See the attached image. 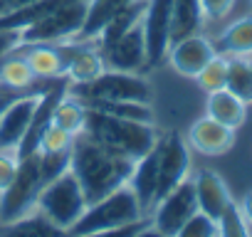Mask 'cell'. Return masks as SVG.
<instances>
[{
	"mask_svg": "<svg viewBox=\"0 0 252 237\" xmlns=\"http://www.w3.org/2000/svg\"><path fill=\"white\" fill-rule=\"evenodd\" d=\"M235 5V0H200V8H203V18L210 20H220L225 18Z\"/></svg>",
	"mask_w": 252,
	"mask_h": 237,
	"instance_id": "d590c367",
	"label": "cell"
},
{
	"mask_svg": "<svg viewBox=\"0 0 252 237\" xmlns=\"http://www.w3.org/2000/svg\"><path fill=\"white\" fill-rule=\"evenodd\" d=\"M161 158H158V190L156 203L163 198L171 188H176L190 171V146L178 131H168L158 141Z\"/></svg>",
	"mask_w": 252,
	"mask_h": 237,
	"instance_id": "8fae6325",
	"label": "cell"
},
{
	"mask_svg": "<svg viewBox=\"0 0 252 237\" xmlns=\"http://www.w3.org/2000/svg\"><path fill=\"white\" fill-rule=\"evenodd\" d=\"M203 8L200 0H171V45L200 32Z\"/></svg>",
	"mask_w": 252,
	"mask_h": 237,
	"instance_id": "44dd1931",
	"label": "cell"
},
{
	"mask_svg": "<svg viewBox=\"0 0 252 237\" xmlns=\"http://www.w3.org/2000/svg\"><path fill=\"white\" fill-rule=\"evenodd\" d=\"M42 163H40V151L25 156L18 161V171L10 180V185L0 193V222L8 225L25 215L28 210L35 207L37 195L42 190Z\"/></svg>",
	"mask_w": 252,
	"mask_h": 237,
	"instance_id": "8992f818",
	"label": "cell"
},
{
	"mask_svg": "<svg viewBox=\"0 0 252 237\" xmlns=\"http://www.w3.org/2000/svg\"><path fill=\"white\" fill-rule=\"evenodd\" d=\"M141 30L149 67H161L171 50V0H149Z\"/></svg>",
	"mask_w": 252,
	"mask_h": 237,
	"instance_id": "30bf717a",
	"label": "cell"
},
{
	"mask_svg": "<svg viewBox=\"0 0 252 237\" xmlns=\"http://www.w3.org/2000/svg\"><path fill=\"white\" fill-rule=\"evenodd\" d=\"M210 57H215V45L208 37L195 32V35H188V37L173 42L166 59L181 77L193 79L210 62Z\"/></svg>",
	"mask_w": 252,
	"mask_h": 237,
	"instance_id": "5bb4252c",
	"label": "cell"
},
{
	"mask_svg": "<svg viewBox=\"0 0 252 237\" xmlns=\"http://www.w3.org/2000/svg\"><path fill=\"white\" fill-rule=\"evenodd\" d=\"M67 91L79 101H154V87L141 72L104 69L92 82L69 84Z\"/></svg>",
	"mask_w": 252,
	"mask_h": 237,
	"instance_id": "277c9868",
	"label": "cell"
},
{
	"mask_svg": "<svg viewBox=\"0 0 252 237\" xmlns=\"http://www.w3.org/2000/svg\"><path fill=\"white\" fill-rule=\"evenodd\" d=\"M126 3L131 0H89L87 5V18H84V25L79 30V35L74 37L77 42H89V40H96L101 28L114 18L116 10H121Z\"/></svg>",
	"mask_w": 252,
	"mask_h": 237,
	"instance_id": "7402d4cb",
	"label": "cell"
},
{
	"mask_svg": "<svg viewBox=\"0 0 252 237\" xmlns=\"http://www.w3.org/2000/svg\"><path fill=\"white\" fill-rule=\"evenodd\" d=\"M35 205L50 217V222L60 232H67L79 220V215L84 212V207L89 203L84 198V190H82L79 180L67 168L64 173H60L57 178H52L42 185Z\"/></svg>",
	"mask_w": 252,
	"mask_h": 237,
	"instance_id": "5b68a950",
	"label": "cell"
},
{
	"mask_svg": "<svg viewBox=\"0 0 252 237\" xmlns=\"http://www.w3.org/2000/svg\"><path fill=\"white\" fill-rule=\"evenodd\" d=\"M161 141V139H158ZM158 158H161V148L158 144L146 153L141 156L136 163H134V171L129 176V180H126V185H129L144 210V215H149L156 205V190H158Z\"/></svg>",
	"mask_w": 252,
	"mask_h": 237,
	"instance_id": "2e32d148",
	"label": "cell"
},
{
	"mask_svg": "<svg viewBox=\"0 0 252 237\" xmlns=\"http://www.w3.org/2000/svg\"><path fill=\"white\" fill-rule=\"evenodd\" d=\"M146 217L134 190L129 185H119L116 190H111L109 195L89 203L84 207V212L79 215V220L67 230V235H77V237H89V235H111L119 227L129 225L134 220Z\"/></svg>",
	"mask_w": 252,
	"mask_h": 237,
	"instance_id": "3957f363",
	"label": "cell"
},
{
	"mask_svg": "<svg viewBox=\"0 0 252 237\" xmlns=\"http://www.w3.org/2000/svg\"><path fill=\"white\" fill-rule=\"evenodd\" d=\"M195 210H198L195 183H193V176H186L176 188H171L163 198H158V203L149 212L151 232H158L166 237H178V230Z\"/></svg>",
	"mask_w": 252,
	"mask_h": 237,
	"instance_id": "ba28073f",
	"label": "cell"
},
{
	"mask_svg": "<svg viewBox=\"0 0 252 237\" xmlns=\"http://www.w3.org/2000/svg\"><path fill=\"white\" fill-rule=\"evenodd\" d=\"M104 69L106 64H104L101 47L96 40H89V42H77V50L64 69V77L69 84H82V82H92Z\"/></svg>",
	"mask_w": 252,
	"mask_h": 237,
	"instance_id": "ac0fdd59",
	"label": "cell"
},
{
	"mask_svg": "<svg viewBox=\"0 0 252 237\" xmlns=\"http://www.w3.org/2000/svg\"><path fill=\"white\" fill-rule=\"evenodd\" d=\"M198 82V87L210 94V91H218V89H225V79H227V59L215 52V57H210V62L193 77Z\"/></svg>",
	"mask_w": 252,
	"mask_h": 237,
	"instance_id": "f546056e",
	"label": "cell"
},
{
	"mask_svg": "<svg viewBox=\"0 0 252 237\" xmlns=\"http://www.w3.org/2000/svg\"><path fill=\"white\" fill-rule=\"evenodd\" d=\"M89 109L119 116V118H131V121H146L156 124V111L149 101H82Z\"/></svg>",
	"mask_w": 252,
	"mask_h": 237,
	"instance_id": "d4e9b609",
	"label": "cell"
},
{
	"mask_svg": "<svg viewBox=\"0 0 252 237\" xmlns=\"http://www.w3.org/2000/svg\"><path fill=\"white\" fill-rule=\"evenodd\" d=\"M218 232L222 237H247V232H250L247 217H245L242 207L235 200H230L225 205V210L220 212V217H218Z\"/></svg>",
	"mask_w": 252,
	"mask_h": 237,
	"instance_id": "4dcf8cb0",
	"label": "cell"
},
{
	"mask_svg": "<svg viewBox=\"0 0 252 237\" xmlns=\"http://www.w3.org/2000/svg\"><path fill=\"white\" fill-rule=\"evenodd\" d=\"M74 136L64 129H60L57 124H50L40 139V153H62V151H72Z\"/></svg>",
	"mask_w": 252,
	"mask_h": 237,
	"instance_id": "d6a6232c",
	"label": "cell"
},
{
	"mask_svg": "<svg viewBox=\"0 0 252 237\" xmlns=\"http://www.w3.org/2000/svg\"><path fill=\"white\" fill-rule=\"evenodd\" d=\"M15 171H18V156H15V151H0V193L10 185Z\"/></svg>",
	"mask_w": 252,
	"mask_h": 237,
	"instance_id": "e575fe53",
	"label": "cell"
},
{
	"mask_svg": "<svg viewBox=\"0 0 252 237\" xmlns=\"http://www.w3.org/2000/svg\"><path fill=\"white\" fill-rule=\"evenodd\" d=\"M50 84L18 96L13 104H8L3 109V114H0V151H15L18 148V144L23 141V136L30 126V118H32V111L37 106V99Z\"/></svg>",
	"mask_w": 252,
	"mask_h": 237,
	"instance_id": "7c38bea8",
	"label": "cell"
},
{
	"mask_svg": "<svg viewBox=\"0 0 252 237\" xmlns=\"http://www.w3.org/2000/svg\"><path fill=\"white\" fill-rule=\"evenodd\" d=\"M205 114L215 121L230 126V129H240L247 118V104L242 99H237L232 91L227 89H218L208 94L205 101Z\"/></svg>",
	"mask_w": 252,
	"mask_h": 237,
	"instance_id": "d6986e66",
	"label": "cell"
},
{
	"mask_svg": "<svg viewBox=\"0 0 252 237\" xmlns=\"http://www.w3.org/2000/svg\"><path fill=\"white\" fill-rule=\"evenodd\" d=\"M134 163L136 161L92 141L87 134H77L69 151V171L79 180L87 203H94L124 185L134 171Z\"/></svg>",
	"mask_w": 252,
	"mask_h": 237,
	"instance_id": "6da1fadb",
	"label": "cell"
},
{
	"mask_svg": "<svg viewBox=\"0 0 252 237\" xmlns=\"http://www.w3.org/2000/svg\"><path fill=\"white\" fill-rule=\"evenodd\" d=\"M195 183V200H198V210H203L205 215H210L213 220L220 217V212L225 210V205L232 200L230 190L225 185V180L220 178V173L210 171V168H200L193 176Z\"/></svg>",
	"mask_w": 252,
	"mask_h": 237,
	"instance_id": "e0dca14e",
	"label": "cell"
},
{
	"mask_svg": "<svg viewBox=\"0 0 252 237\" xmlns=\"http://www.w3.org/2000/svg\"><path fill=\"white\" fill-rule=\"evenodd\" d=\"M3 230H10V232H30V235H55V232H60V230L50 222V217H47L37 205H35L32 210H28L25 215H20L18 220L3 225Z\"/></svg>",
	"mask_w": 252,
	"mask_h": 237,
	"instance_id": "f1b7e54d",
	"label": "cell"
},
{
	"mask_svg": "<svg viewBox=\"0 0 252 237\" xmlns=\"http://www.w3.org/2000/svg\"><path fill=\"white\" fill-rule=\"evenodd\" d=\"M104 64L106 69H121V72H144L149 67L146 62V42H144V30L136 25L126 35H121L116 42L109 47H101Z\"/></svg>",
	"mask_w": 252,
	"mask_h": 237,
	"instance_id": "4fadbf2b",
	"label": "cell"
},
{
	"mask_svg": "<svg viewBox=\"0 0 252 237\" xmlns=\"http://www.w3.org/2000/svg\"><path fill=\"white\" fill-rule=\"evenodd\" d=\"M40 163H42V180H52L60 173H64L69 168V151L62 153H40Z\"/></svg>",
	"mask_w": 252,
	"mask_h": 237,
	"instance_id": "836d02e7",
	"label": "cell"
},
{
	"mask_svg": "<svg viewBox=\"0 0 252 237\" xmlns=\"http://www.w3.org/2000/svg\"><path fill=\"white\" fill-rule=\"evenodd\" d=\"M250 64H252V59H250Z\"/></svg>",
	"mask_w": 252,
	"mask_h": 237,
	"instance_id": "ab89813d",
	"label": "cell"
},
{
	"mask_svg": "<svg viewBox=\"0 0 252 237\" xmlns=\"http://www.w3.org/2000/svg\"><path fill=\"white\" fill-rule=\"evenodd\" d=\"M186 144L203 153V156H220L225 151L232 148L235 144V129L215 121V118H210L208 114L203 118H195V121L190 124L188 129V136H186Z\"/></svg>",
	"mask_w": 252,
	"mask_h": 237,
	"instance_id": "9a60e30c",
	"label": "cell"
},
{
	"mask_svg": "<svg viewBox=\"0 0 252 237\" xmlns=\"http://www.w3.org/2000/svg\"><path fill=\"white\" fill-rule=\"evenodd\" d=\"M89 0H64L47 18L37 20L35 25L20 30V45H37V42H69L79 35L84 18H87Z\"/></svg>",
	"mask_w": 252,
	"mask_h": 237,
	"instance_id": "52a82bcc",
	"label": "cell"
},
{
	"mask_svg": "<svg viewBox=\"0 0 252 237\" xmlns=\"http://www.w3.org/2000/svg\"><path fill=\"white\" fill-rule=\"evenodd\" d=\"M225 89L245 104H252V64L250 59H245V55H230Z\"/></svg>",
	"mask_w": 252,
	"mask_h": 237,
	"instance_id": "484cf974",
	"label": "cell"
},
{
	"mask_svg": "<svg viewBox=\"0 0 252 237\" xmlns=\"http://www.w3.org/2000/svg\"><path fill=\"white\" fill-rule=\"evenodd\" d=\"M92 141L101 144L104 148L126 156L131 161H139L141 156H146L161 139L156 124H146V121H131V118H119L96 109L87 106V121H84V131Z\"/></svg>",
	"mask_w": 252,
	"mask_h": 237,
	"instance_id": "7a4b0ae2",
	"label": "cell"
},
{
	"mask_svg": "<svg viewBox=\"0 0 252 237\" xmlns=\"http://www.w3.org/2000/svg\"><path fill=\"white\" fill-rule=\"evenodd\" d=\"M218 232V220H213L210 215H205L203 210H195L183 227L178 230V237H215Z\"/></svg>",
	"mask_w": 252,
	"mask_h": 237,
	"instance_id": "1f68e13d",
	"label": "cell"
},
{
	"mask_svg": "<svg viewBox=\"0 0 252 237\" xmlns=\"http://www.w3.org/2000/svg\"><path fill=\"white\" fill-rule=\"evenodd\" d=\"M8 13V0H0V15Z\"/></svg>",
	"mask_w": 252,
	"mask_h": 237,
	"instance_id": "f35d334b",
	"label": "cell"
},
{
	"mask_svg": "<svg viewBox=\"0 0 252 237\" xmlns=\"http://www.w3.org/2000/svg\"><path fill=\"white\" fill-rule=\"evenodd\" d=\"M240 207H242V212H245V217H247V222L252 225V193H247V195L242 198V203H240Z\"/></svg>",
	"mask_w": 252,
	"mask_h": 237,
	"instance_id": "8d00e7d4",
	"label": "cell"
},
{
	"mask_svg": "<svg viewBox=\"0 0 252 237\" xmlns=\"http://www.w3.org/2000/svg\"><path fill=\"white\" fill-rule=\"evenodd\" d=\"M77 50V40L69 42H37V45H18L13 55H20L32 69L37 82H52L64 77V69Z\"/></svg>",
	"mask_w": 252,
	"mask_h": 237,
	"instance_id": "9c48e42d",
	"label": "cell"
},
{
	"mask_svg": "<svg viewBox=\"0 0 252 237\" xmlns=\"http://www.w3.org/2000/svg\"><path fill=\"white\" fill-rule=\"evenodd\" d=\"M28 3H35V0H8V10H15V8H23Z\"/></svg>",
	"mask_w": 252,
	"mask_h": 237,
	"instance_id": "74e56055",
	"label": "cell"
},
{
	"mask_svg": "<svg viewBox=\"0 0 252 237\" xmlns=\"http://www.w3.org/2000/svg\"><path fill=\"white\" fill-rule=\"evenodd\" d=\"M84 121H87V106L72 96L69 91L60 99V104L55 106V114H52V124H57L60 129L69 131L72 136L82 134L84 131Z\"/></svg>",
	"mask_w": 252,
	"mask_h": 237,
	"instance_id": "4316f807",
	"label": "cell"
},
{
	"mask_svg": "<svg viewBox=\"0 0 252 237\" xmlns=\"http://www.w3.org/2000/svg\"><path fill=\"white\" fill-rule=\"evenodd\" d=\"M146 5H149V0H131V3H126L121 10L114 13V18L101 28L96 42L99 47H109L111 42H116L121 35H126L129 30H134L136 25H141L144 20V13H146Z\"/></svg>",
	"mask_w": 252,
	"mask_h": 237,
	"instance_id": "ffe728a7",
	"label": "cell"
},
{
	"mask_svg": "<svg viewBox=\"0 0 252 237\" xmlns=\"http://www.w3.org/2000/svg\"><path fill=\"white\" fill-rule=\"evenodd\" d=\"M62 3L64 0H35V3H28L23 8L8 10L0 15V30H25V28L35 25L37 20L47 18Z\"/></svg>",
	"mask_w": 252,
	"mask_h": 237,
	"instance_id": "603a6c76",
	"label": "cell"
},
{
	"mask_svg": "<svg viewBox=\"0 0 252 237\" xmlns=\"http://www.w3.org/2000/svg\"><path fill=\"white\" fill-rule=\"evenodd\" d=\"M45 82H37L32 69L28 67V62L20 55H5L3 62H0V87H8V89H35Z\"/></svg>",
	"mask_w": 252,
	"mask_h": 237,
	"instance_id": "cb8c5ba5",
	"label": "cell"
},
{
	"mask_svg": "<svg viewBox=\"0 0 252 237\" xmlns=\"http://www.w3.org/2000/svg\"><path fill=\"white\" fill-rule=\"evenodd\" d=\"M215 52L222 55H252V18L232 23L218 40Z\"/></svg>",
	"mask_w": 252,
	"mask_h": 237,
	"instance_id": "83f0119b",
	"label": "cell"
}]
</instances>
